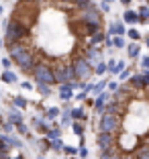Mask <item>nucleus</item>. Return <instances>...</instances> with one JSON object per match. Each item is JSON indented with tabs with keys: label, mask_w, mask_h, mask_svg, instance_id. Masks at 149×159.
<instances>
[{
	"label": "nucleus",
	"mask_w": 149,
	"mask_h": 159,
	"mask_svg": "<svg viewBox=\"0 0 149 159\" xmlns=\"http://www.w3.org/2000/svg\"><path fill=\"white\" fill-rule=\"evenodd\" d=\"M96 145L102 153H114V151H119L117 149V135H110V133H98Z\"/></svg>",
	"instance_id": "7"
},
{
	"label": "nucleus",
	"mask_w": 149,
	"mask_h": 159,
	"mask_svg": "<svg viewBox=\"0 0 149 159\" xmlns=\"http://www.w3.org/2000/svg\"><path fill=\"white\" fill-rule=\"evenodd\" d=\"M14 159H25V157H23V155H16V157H14Z\"/></svg>",
	"instance_id": "54"
},
{
	"label": "nucleus",
	"mask_w": 149,
	"mask_h": 159,
	"mask_svg": "<svg viewBox=\"0 0 149 159\" xmlns=\"http://www.w3.org/2000/svg\"><path fill=\"white\" fill-rule=\"evenodd\" d=\"M127 35H129V39L133 43H137L141 39V35H139V31H137V29H129V33H127Z\"/></svg>",
	"instance_id": "33"
},
{
	"label": "nucleus",
	"mask_w": 149,
	"mask_h": 159,
	"mask_svg": "<svg viewBox=\"0 0 149 159\" xmlns=\"http://www.w3.org/2000/svg\"><path fill=\"white\" fill-rule=\"evenodd\" d=\"M12 102H14V106H16V108H27V100H25L23 96H14Z\"/></svg>",
	"instance_id": "31"
},
{
	"label": "nucleus",
	"mask_w": 149,
	"mask_h": 159,
	"mask_svg": "<svg viewBox=\"0 0 149 159\" xmlns=\"http://www.w3.org/2000/svg\"><path fill=\"white\" fill-rule=\"evenodd\" d=\"M0 47H2V39H0Z\"/></svg>",
	"instance_id": "61"
},
{
	"label": "nucleus",
	"mask_w": 149,
	"mask_h": 159,
	"mask_svg": "<svg viewBox=\"0 0 149 159\" xmlns=\"http://www.w3.org/2000/svg\"><path fill=\"white\" fill-rule=\"evenodd\" d=\"M0 80H2V82H6V84H16V74H14L12 70H4L2 71V75H0Z\"/></svg>",
	"instance_id": "18"
},
{
	"label": "nucleus",
	"mask_w": 149,
	"mask_h": 159,
	"mask_svg": "<svg viewBox=\"0 0 149 159\" xmlns=\"http://www.w3.org/2000/svg\"><path fill=\"white\" fill-rule=\"evenodd\" d=\"M141 67H143V71H149V55L141 57Z\"/></svg>",
	"instance_id": "40"
},
{
	"label": "nucleus",
	"mask_w": 149,
	"mask_h": 159,
	"mask_svg": "<svg viewBox=\"0 0 149 159\" xmlns=\"http://www.w3.org/2000/svg\"><path fill=\"white\" fill-rule=\"evenodd\" d=\"M61 125H74V118H72V110L70 108H65L63 112H61Z\"/></svg>",
	"instance_id": "23"
},
{
	"label": "nucleus",
	"mask_w": 149,
	"mask_h": 159,
	"mask_svg": "<svg viewBox=\"0 0 149 159\" xmlns=\"http://www.w3.org/2000/svg\"><path fill=\"white\" fill-rule=\"evenodd\" d=\"M98 8L102 10V12H108V10H110V4H106V2H100V6H98Z\"/></svg>",
	"instance_id": "45"
},
{
	"label": "nucleus",
	"mask_w": 149,
	"mask_h": 159,
	"mask_svg": "<svg viewBox=\"0 0 149 159\" xmlns=\"http://www.w3.org/2000/svg\"><path fill=\"white\" fill-rule=\"evenodd\" d=\"M53 71H55V82L57 84H72V82H76V71L72 66H68V63H61V66L53 67Z\"/></svg>",
	"instance_id": "9"
},
{
	"label": "nucleus",
	"mask_w": 149,
	"mask_h": 159,
	"mask_svg": "<svg viewBox=\"0 0 149 159\" xmlns=\"http://www.w3.org/2000/svg\"><path fill=\"white\" fill-rule=\"evenodd\" d=\"M123 159H137L135 153H123Z\"/></svg>",
	"instance_id": "47"
},
{
	"label": "nucleus",
	"mask_w": 149,
	"mask_h": 159,
	"mask_svg": "<svg viewBox=\"0 0 149 159\" xmlns=\"http://www.w3.org/2000/svg\"><path fill=\"white\" fill-rule=\"evenodd\" d=\"M82 55L86 57V61H88V63H90L92 67H96L98 63L102 61V51H100L98 47H92V45H88V47H86Z\"/></svg>",
	"instance_id": "10"
},
{
	"label": "nucleus",
	"mask_w": 149,
	"mask_h": 159,
	"mask_svg": "<svg viewBox=\"0 0 149 159\" xmlns=\"http://www.w3.org/2000/svg\"><path fill=\"white\" fill-rule=\"evenodd\" d=\"M145 45L149 47V35H145Z\"/></svg>",
	"instance_id": "52"
},
{
	"label": "nucleus",
	"mask_w": 149,
	"mask_h": 159,
	"mask_svg": "<svg viewBox=\"0 0 149 159\" xmlns=\"http://www.w3.org/2000/svg\"><path fill=\"white\" fill-rule=\"evenodd\" d=\"M104 41H106V35H104L102 31H98L96 35H92V37H90V45H92V47H98L100 43H104Z\"/></svg>",
	"instance_id": "22"
},
{
	"label": "nucleus",
	"mask_w": 149,
	"mask_h": 159,
	"mask_svg": "<svg viewBox=\"0 0 149 159\" xmlns=\"http://www.w3.org/2000/svg\"><path fill=\"white\" fill-rule=\"evenodd\" d=\"M119 129H121V116H117V114H112V112H104L100 116V120H98V133H110V135H114Z\"/></svg>",
	"instance_id": "6"
},
{
	"label": "nucleus",
	"mask_w": 149,
	"mask_h": 159,
	"mask_svg": "<svg viewBox=\"0 0 149 159\" xmlns=\"http://www.w3.org/2000/svg\"><path fill=\"white\" fill-rule=\"evenodd\" d=\"M80 23L82 25H102V10L98 8V6H90L86 10H80Z\"/></svg>",
	"instance_id": "8"
},
{
	"label": "nucleus",
	"mask_w": 149,
	"mask_h": 159,
	"mask_svg": "<svg viewBox=\"0 0 149 159\" xmlns=\"http://www.w3.org/2000/svg\"><path fill=\"white\" fill-rule=\"evenodd\" d=\"M16 131L23 133L25 137H29V139H31V135H29V129H27V125H25V122H23V125H16Z\"/></svg>",
	"instance_id": "39"
},
{
	"label": "nucleus",
	"mask_w": 149,
	"mask_h": 159,
	"mask_svg": "<svg viewBox=\"0 0 149 159\" xmlns=\"http://www.w3.org/2000/svg\"><path fill=\"white\" fill-rule=\"evenodd\" d=\"M2 147H4V143H2V141H0V151H2Z\"/></svg>",
	"instance_id": "55"
},
{
	"label": "nucleus",
	"mask_w": 149,
	"mask_h": 159,
	"mask_svg": "<svg viewBox=\"0 0 149 159\" xmlns=\"http://www.w3.org/2000/svg\"><path fill=\"white\" fill-rule=\"evenodd\" d=\"M72 67H74L76 78H78L80 82H86V80H90V78H92V74H94V67L90 66L88 61H86L84 55H76L74 61H72Z\"/></svg>",
	"instance_id": "4"
},
{
	"label": "nucleus",
	"mask_w": 149,
	"mask_h": 159,
	"mask_svg": "<svg viewBox=\"0 0 149 159\" xmlns=\"http://www.w3.org/2000/svg\"><path fill=\"white\" fill-rule=\"evenodd\" d=\"M31 122H33V126H35V129H39L41 133H45V135H47V131H49V125H47V122L43 120V118L33 116V118H31Z\"/></svg>",
	"instance_id": "17"
},
{
	"label": "nucleus",
	"mask_w": 149,
	"mask_h": 159,
	"mask_svg": "<svg viewBox=\"0 0 149 159\" xmlns=\"http://www.w3.org/2000/svg\"><path fill=\"white\" fill-rule=\"evenodd\" d=\"M72 96H74V88H72L70 84H61L59 86V98L61 100H70Z\"/></svg>",
	"instance_id": "16"
},
{
	"label": "nucleus",
	"mask_w": 149,
	"mask_h": 159,
	"mask_svg": "<svg viewBox=\"0 0 149 159\" xmlns=\"http://www.w3.org/2000/svg\"><path fill=\"white\" fill-rule=\"evenodd\" d=\"M55 2H59V4H65V2H74V0H55Z\"/></svg>",
	"instance_id": "50"
},
{
	"label": "nucleus",
	"mask_w": 149,
	"mask_h": 159,
	"mask_svg": "<svg viewBox=\"0 0 149 159\" xmlns=\"http://www.w3.org/2000/svg\"><path fill=\"white\" fill-rule=\"evenodd\" d=\"M45 116H47V120H53L55 116H59V108H55V106H53V108H47V110H45Z\"/></svg>",
	"instance_id": "26"
},
{
	"label": "nucleus",
	"mask_w": 149,
	"mask_h": 159,
	"mask_svg": "<svg viewBox=\"0 0 149 159\" xmlns=\"http://www.w3.org/2000/svg\"><path fill=\"white\" fill-rule=\"evenodd\" d=\"M63 143H61V139H57V141H51V149L55 151V153H59V151H63Z\"/></svg>",
	"instance_id": "34"
},
{
	"label": "nucleus",
	"mask_w": 149,
	"mask_h": 159,
	"mask_svg": "<svg viewBox=\"0 0 149 159\" xmlns=\"http://www.w3.org/2000/svg\"><path fill=\"white\" fill-rule=\"evenodd\" d=\"M8 122L10 125H23V114L21 110H14V106H10V112H8Z\"/></svg>",
	"instance_id": "15"
},
{
	"label": "nucleus",
	"mask_w": 149,
	"mask_h": 159,
	"mask_svg": "<svg viewBox=\"0 0 149 159\" xmlns=\"http://www.w3.org/2000/svg\"><path fill=\"white\" fill-rule=\"evenodd\" d=\"M119 86H121V84H119V82H108V92H110L112 96H114V94H117L119 90H121V88H119Z\"/></svg>",
	"instance_id": "37"
},
{
	"label": "nucleus",
	"mask_w": 149,
	"mask_h": 159,
	"mask_svg": "<svg viewBox=\"0 0 149 159\" xmlns=\"http://www.w3.org/2000/svg\"><path fill=\"white\" fill-rule=\"evenodd\" d=\"M76 100H78V102H82V100H88V92H86V90L78 92V94H76Z\"/></svg>",
	"instance_id": "41"
},
{
	"label": "nucleus",
	"mask_w": 149,
	"mask_h": 159,
	"mask_svg": "<svg viewBox=\"0 0 149 159\" xmlns=\"http://www.w3.org/2000/svg\"><path fill=\"white\" fill-rule=\"evenodd\" d=\"M74 6L78 10H86V8L92 6V0H74Z\"/></svg>",
	"instance_id": "24"
},
{
	"label": "nucleus",
	"mask_w": 149,
	"mask_h": 159,
	"mask_svg": "<svg viewBox=\"0 0 149 159\" xmlns=\"http://www.w3.org/2000/svg\"><path fill=\"white\" fill-rule=\"evenodd\" d=\"M37 16H39L37 4H23V2H16L14 12H12V20L21 23L23 27H27L29 31H31V27L37 23Z\"/></svg>",
	"instance_id": "2"
},
{
	"label": "nucleus",
	"mask_w": 149,
	"mask_h": 159,
	"mask_svg": "<svg viewBox=\"0 0 149 159\" xmlns=\"http://www.w3.org/2000/svg\"><path fill=\"white\" fill-rule=\"evenodd\" d=\"M104 88H108V82L106 80H100L98 84H92V94L94 96H100V94H104Z\"/></svg>",
	"instance_id": "19"
},
{
	"label": "nucleus",
	"mask_w": 149,
	"mask_h": 159,
	"mask_svg": "<svg viewBox=\"0 0 149 159\" xmlns=\"http://www.w3.org/2000/svg\"><path fill=\"white\" fill-rule=\"evenodd\" d=\"M80 157H82V159H86V157H88V149H86V147H80Z\"/></svg>",
	"instance_id": "44"
},
{
	"label": "nucleus",
	"mask_w": 149,
	"mask_h": 159,
	"mask_svg": "<svg viewBox=\"0 0 149 159\" xmlns=\"http://www.w3.org/2000/svg\"><path fill=\"white\" fill-rule=\"evenodd\" d=\"M129 88H133V90H145L147 86H145V78H143V74H135L133 78L129 80Z\"/></svg>",
	"instance_id": "13"
},
{
	"label": "nucleus",
	"mask_w": 149,
	"mask_h": 159,
	"mask_svg": "<svg viewBox=\"0 0 149 159\" xmlns=\"http://www.w3.org/2000/svg\"><path fill=\"white\" fill-rule=\"evenodd\" d=\"M119 78H121V80H131L133 75H131V71H129V70H125V71H123L121 75H119Z\"/></svg>",
	"instance_id": "43"
},
{
	"label": "nucleus",
	"mask_w": 149,
	"mask_h": 159,
	"mask_svg": "<svg viewBox=\"0 0 149 159\" xmlns=\"http://www.w3.org/2000/svg\"><path fill=\"white\" fill-rule=\"evenodd\" d=\"M2 12H4V8H2V4H0V14H2Z\"/></svg>",
	"instance_id": "56"
},
{
	"label": "nucleus",
	"mask_w": 149,
	"mask_h": 159,
	"mask_svg": "<svg viewBox=\"0 0 149 159\" xmlns=\"http://www.w3.org/2000/svg\"><path fill=\"white\" fill-rule=\"evenodd\" d=\"M37 159H45V155H39V157H37Z\"/></svg>",
	"instance_id": "58"
},
{
	"label": "nucleus",
	"mask_w": 149,
	"mask_h": 159,
	"mask_svg": "<svg viewBox=\"0 0 149 159\" xmlns=\"http://www.w3.org/2000/svg\"><path fill=\"white\" fill-rule=\"evenodd\" d=\"M21 86H23V88H25V90H33V86H31V82H23V84H21Z\"/></svg>",
	"instance_id": "48"
},
{
	"label": "nucleus",
	"mask_w": 149,
	"mask_h": 159,
	"mask_svg": "<svg viewBox=\"0 0 149 159\" xmlns=\"http://www.w3.org/2000/svg\"><path fill=\"white\" fill-rule=\"evenodd\" d=\"M108 35H110V37H125V25H123L121 20L110 23V27H108Z\"/></svg>",
	"instance_id": "12"
},
{
	"label": "nucleus",
	"mask_w": 149,
	"mask_h": 159,
	"mask_svg": "<svg viewBox=\"0 0 149 159\" xmlns=\"http://www.w3.org/2000/svg\"><path fill=\"white\" fill-rule=\"evenodd\" d=\"M104 45H106V47H114V45H112V39H110V37H106V41H104Z\"/></svg>",
	"instance_id": "49"
},
{
	"label": "nucleus",
	"mask_w": 149,
	"mask_h": 159,
	"mask_svg": "<svg viewBox=\"0 0 149 159\" xmlns=\"http://www.w3.org/2000/svg\"><path fill=\"white\" fill-rule=\"evenodd\" d=\"M0 125H4V122H2V116H0Z\"/></svg>",
	"instance_id": "59"
},
{
	"label": "nucleus",
	"mask_w": 149,
	"mask_h": 159,
	"mask_svg": "<svg viewBox=\"0 0 149 159\" xmlns=\"http://www.w3.org/2000/svg\"><path fill=\"white\" fill-rule=\"evenodd\" d=\"M2 129H4V133H10V131H12V125H10V122H4Z\"/></svg>",
	"instance_id": "46"
},
{
	"label": "nucleus",
	"mask_w": 149,
	"mask_h": 159,
	"mask_svg": "<svg viewBox=\"0 0 149 159\" xmlns=\"http://www.w3.org/2000/svg\"><path fill=\"white\" fill-rule=\"evenodd\" d=\"M137 159H149V147H141V149H137Z\"/></svg>",
	"instance_id": "30"
},
{
	"label": "nucleus",
	"mask_w": 149,
	"mask_h": 159,
	"mask_svg": "<svg viewBox=\"0 0 149 159\" xmlns=\"http://www.w3.org/2000/svg\"><path fill=\"white\" fill-rule=\"evenodd\" d=\"M139 43H129L127 45V55H129V59H135L137 55H139Z\"/></svg>",
	"instance_id": "21"
},
{
	"label": "nucleus",
	"mask_w": 149,
	"mask_h": 159,
	"mask_svg": "<svg viewBox=\"0 0 149 159\" xmlns=\"http://www.w3.org/2000/svg\"><path fill=\"white\" fill-rule=\"evenodd\" d=\"M39 94H41V96H49V94H51V88H49V86H43V84H39Z\"/></svg>",
	"instance_id": "38"
},
{
	"label": "nucleus",
	"mask_w": 149,
	"mask_h": 159,
	"mask_svg": "<svg viewBox=\"0 0 149 159\" xmlns=\"http://www.w3.org/2000/svg\"><path fill=\"white\" fill-rule=\"evenodd\" d=\"M94 71H96L98 75H104L108 71V63H104V61H100V63H98L96 67H94Z\"/></svg>",
	"instance_id": "28"
},
{
	"label": "nucleus",
	"mask_w": 149,
	"mask_h": 159,
	"mask_svg": "<svg viewBox=\"0 0 149 159\" xmlns=\"http://www.w3.org/2000/svg\"><path fill=\"white\" fill-rule=\"evenodd\" d=\"M121 2H123V4H127V6H129L131 2H133V0H121Z\"/></svg>",
	"instance_id": "51"
},
{
	"label": "nucleus",
	"mask_w": 149,
	"mask_h": 159,
	"mask_svg": "<svg viewBox=\"0 0 149 159\" xmlns=\"http://www.w3.org/2000/svg\"><path fill=\"white\" fill-rule=\"evenodd\" d=\"M72 129H74L76 137H80V139L84 137V125H82V122H74V125H72Z\"/></svg>",
	"instance_id": "27"
},
{
	"label": "nucleus",
	"mask_w": 149,
	"mask_h": 159,
	"mask_svg": "<svg viewBox=\"0 0 149 159\" xmlns=\"http://www.w3.org/2000/svg\"><path fill=\"white\" fill-rule=\"evenodd\" d=\"M100 159H123V153L114 151V153H100Z\"/></svg>",
	"instance_id": "32"
},
{
	"label": "nucleus",
	"mask_w": 149,
	"mask_h": 159,
	"mask_svg": "<svg viewBox=\"0 0 149 159\" xmlns=\"http://www.w3.org/2000/svg\"><path fill=\"white\" fill-rule=\"evenodd\" d=\"M39 2H49V0H39Z\"/></svg>",
	"instance_id": "60"
},
{
	"label": "nucleus",
	"mask_w": 149,
	"mask_h": 159,
	"mask_svg": "<svg viewBox=\"0 0 149 159\" xmlns=\"http://www.w3.org/2000/svg\"><path fill=\"white\" fill-rule=\"evenodd\" d=\"M123 20H125L127 25H137V23H141V16H139V12H137V10L127 8L125 12H123Z\"/></svg>",
	"instance_id": "14"
},
{
	"label": "nucleus",
	"mask_w": 149,
	"mask_h": 159,
	"mask_svg": "<svg viewBox=\"0 0 149 159\" xmlns=\"http://www.w3.org/2000/svg\"><path fill=\"white\" fill-rule=\"evenodd\" d=\"M63 153L68 155V157H74L76 153H80V149H76V147H70V145H65V147H63Z\"/></svg>",
	"instance_id": "35"
},
{
	"label": "nucleus",
	"mask_w": 149,
	"mask_h": 159,
	"mask_svg": "<svg viewBox=\"0 0 149 159\" xmlns=\"http://www.w3.org/2000/svg\"><path fill=\"white\" fill-rule=\"evenodd\" d=\"M102 2H106V4H110V2H112V0H102Z\"/></svg>",
	"instance_id": "57"
},
{
	"label": "nucleus",
	"mask_w": 149,
	"mask_h": 159,
	"mask_svg": "<svg viewBox=\"0 0 149 159\" xmlns=\"http://www.w3.org/2000/svg\"><path fill=\"white\" fill-rule=\"evenodd\" d=\"M8 55L25 74L35 71V67L41 63V61L35 57V51H33L31 47H27L25 43H14V45H10L8 47Z\"/></svg>",
	"instance_id": "1"
},
{
	"label": "nucleus",
	"mask_w": 149,
	"mask_h": 159,
	"mask_svg": "<svg viewBox=\"0 0 149 159\" xmlns=\"http://www.w3.org/2000/svg\"><path fill=\"white\" fill-rule=\"evenodd\" d=\"M110 98V94H100V96H96V100H94V110H96L100 116H102L104 112H106V100Z\"/></svg>",
	"instance_id": "11"
},
{
	"label": "nucleus",
	"mask_w": 149,
	"mask_h": 159,
	"mask_svg": "<svg viewBox=\"0 0 149 159\" xmlns=\"http://www.w3.org/2000/svg\"><path fill=\"white\" fill-rule=\"evenodd\" d=\"M10 66H12V59H10V57L2 59V67H4V70H10Z\"/></svg>",
	"instance_id": "42"
},
{
	"label": "nucleus",
	"mask_w": 149,
	"mask_h": 159,
	"mask_svg": "<svg viewBox=\"0 0 149 159\" xmlns=\"http://www.w3.org/2000/svg\"><path fill=\"white\" fill-rule=\"evenodd\" d=\"M33 78L37 84H43V86H51V84H57L55 82V71H53L51 66H47V63H39L33 71Z\"/></svg>",
	"instance_id": "5"
},
{
	"label": "nucleus",
	"mask_w": 149,
	"mask_h": 159,
	"mask_svg": "<svg viewBox=\"0 0 149 159\" xmlns=\"http://www.w3.org/2000/svg\"><path fill=\"white\" fill-rule=\"evenodd\" d=\"M61 137V131L59 129H49L47 131V135H45V139H49V141H57Z\"/></svg>",
	"instance_id": "25"
},
{
	"label": "nucleus",
	"mask_w": 149,
	"mask_h": 159,
	"mask_svg": "<svg viewBox=\"0 0 149 159\" xmlns=\"http://www.w3.org/2000/svg\"><path fill=\"white\" fill-rule=\"evenodd\" d=\"M4 33H6V43L4 45H6V49H8L10 45H14V43H23V39L29 37V29L10 19L8 23H6V31Z\"/></svg>",
	"instance_id": "3"
},
{
	"label": "nucleus",
	"mask_w": 149,
	"mask_h": 159,
	"mask_svg": "<svg viewBox=\"0 0 149 159\" xmlns=\"http://www.w3.org/2000/svg\"><path fill=\"white\" fill-rule=\"evenodd\" d=\"M112 45L117 49H123V47H127V41H125V37H112Z\"/></svg>",
	"instance_id": "29"
},
{
	"label": "nucleus",
	"mask_w": 149,
	"mask_h": 159,
	"mask_svg": "<svg viewBox=\"0 0 149 159\" xmlns=\"http://www.w3.org/2000/svg\"><path fill=\"white\" fill-rule=\"evenodd\" d=\"M125 70H127L125 61H119V63H117V67L112 70V75H114V74H119V75H121V74H123V71H125Z\"/></svg>",
	"instance_id": "36"
},
{
	"label": "nucleus",
	"mask_w": 149,
	"mask_h": 159,
	"mask_svg": "<svg viewBox=\"0 0 149 159\" xmlns=\"http://www.w3.org/2000/svg\"><path fill=\"white\" fill-rule=\"evenodd\" d=\"M72 118H74V122L86 120V110L84 108H72Z\"/></svg>",
	"instance_id": "20"
},
{
	"label": "nucleus",
	"mask_w": 149,
	"mask_h": 159,
	"mask_svg": "<svg viewBox=\"0 0 149 159\" xmlns=\"http://www.w3.org/2000/svg\"><path fill=\"white\" fill-rule=\"evenodd\" d=\"M0 159H12V157H8V155H0Z\"/></svg>",
	"instance_id": "53"
}]
</instances>
